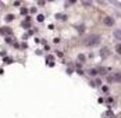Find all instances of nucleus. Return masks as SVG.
I'll use <instances>...</instances> for the list:
<instances>
[{
  "label": "nucleus",
  "mask_w": 121,
  "mask_h": 118,
  "mask_svg": "<svg viewBox=\"0 0 121 118\" xmlns=\"http://www.w3.org/2000/svg\"><path fill=\"white\" fill-rule=\"evenodd\" d=\"M99 43H100V36L95 35V34L88 35L84 39V45L85 46H96V45H99Z\"/></svg>",
  "instance_id": "obj_1"
},
{
  "label": "nucleus",
  "mask_w": 121,
  "mask_h": 118,
  "mask_svg": "<svg viewBox=\"0 0 121 118\" xmlns=\"http://www.w3.org/2000/svg\"><path fill=\"white\" fill-rule=\"evenodd\" d=\"M43 20H45V17H43L42 14H39V15H38V21H39V22H42Z\"/></svg>",
  "instance_id": "obj_11"
},
{
  "label": "nucleus",
  "mask_w": 121,
  "mask_h": 118,
  "mask_svg": "<svg viewBox=\"0 0 121 118\" xmlns=\"http://www.w3.org/2000/svg\"><path fill=\"white\" fill-rule=\"evenodd\" d=\"M100 53H102V57H106V56H109V49L107 47H103Z\"/></svg>",
  "instance_id": "obj_5"
},
{
  "label": "nucleus",
  "mask_w": 121,
  "mask_h": 118,
  "mask_svg": "<svg viewBox=\"0 0 121 118\" xmlns=\"http://www.w3.org/2000/svg\"><path fill=\"white\" fill-rule=\"evenodd\" d=\"M13 20H14V15H13V14L6 15V21H7V22H10V21H13Z\"/></svg>",
  "instance_id": "obj_8"
},
{
  "label": "nucleus",
  "mask_w": 121,
  "mask_h": 118,
  "mask_svg": "<svg viewBox=\"0 0 121 118\" xmlns=\"http://www.w3.org/2000/svg\"><path fill=\"white\" fill-rule=\"evenodd\" d=\"M48 65L49 67H53V65H54V64H53V57H52V56L48 57Z\"/></svg>",
  "instance_id": "obj_7"
},
{
  "label": "nucleus",
  "mask_w": 121,
  "mask_h": 118,
  "mask_svg": "<svg viewBox=\"0 0 121 118\" xmlns=\"http://www.w3.org/2000/svg\"><path fill=\"white\" fill-rule=\"evenodd\" d=\"M4 61H6V63H11L13 60H11V59H9V57H6V59H4Z\"/></svg>",
  "instance_id": "obj_15"
},
{
  "label": "nucleus",
  "mask_w": 121,
  "mask_h": 118,
  "mask_svg": "<svg viewBox=\"0 0 121 118\" xmlns=\"http://www.w3.org/2000/svg\"><path fill=\"white\" fill-rule=\"evenodd\" d=\"M56 17H57V18H61L63 21H64V20H67V15H63V14H57Z\"/></svg>",
  "instance_id": "obj_10"
},
{
  "label": "nucleus",
  "mask_w": 121,
  "mask_h": 118,
  "mask_svg": "<svg viewBox=\"0 0 121 118\" xmlns=\"http://www.w3.org/2000/svg\"><path fill=\"white\" fill-rule=\"evenodd\" d=\"M26 13H28V10H26L25 7H22V8H21V14H26Z\"/></svg>",
  "instance_id": "obj_14"
},
{
  "label": "nucleus",
  "mask_w": 121,
  "mask_h": 118,
  "mask_svg": "<svg viewBox=\"0 0 121 118\" xmlns=\"http://www.w3.org/2000/svg\"><path fill=\"white\" fill-rule=\"evenodd\" d=\"M110 82H121V74H114V75H110L109 76Z\"/></svg>",
  "instance_id": "obj_2"
},
{
  "label": "nucleus",
  "mask_w": 121,
  "mask_h": 118,
  "mask_svg": "<svg viewBox=\"0 0 121 118\" xmlns=\"http://www.w3.org/2000/svg\"><path fill=\"white\" fill-rule=\"evenodd\" d=\"M114 38H117L118 40H121V31H118V29L114 31Z\"/></svg>",
  "instance_id": "obj_6"
},
{
  "label": "nucleus",
  "mask_w": 121,
  "mask_h": 118,
  "mask_svg": "<svg viewBox=\"0 0 121 118\" xmlns=\"http://www.w3.org/2000/svg\"><path fill=\"white\" fill-rule=\"evenodd\" d=\"M104 24H106L107 26H111V25H114V20H113L111 17H106V18H104Z\"/></svg>",
  "instance_id": "obj_3"
},
{
  "label": "nucleus",
  "mask_w": 121,
  "mask_h": 118,
  "mask_svg": "<svg viewBox=\"0 0 121 118\" xmlns=\"http://www.w3.org/2000/svg\"><path fill=\"white\" fill-rule=\"evenodd\" d=\"M116 51H117L118 54H121V43H118V45L116 46Z\"/></svg>",
  "instance_id": "obj_9"
},
{
  "label": "nucleus",
  "mask_w": 121,
  "mask_h": 118,
  "mask_svg": "<svg viewBox=\"0 0 121 118\" xmlns=\"http://www.w3.org/2000/svg\"><path fill=\"white\" fill-rule=\"evenodd\" d=\"M78 60H79V61H84V60H85V56L79 54V56H78Z\"/></svg>",
  "instance_id": "obj_13"
},
{
  "label": "nucleus",
  "mask_w": 121,
  "mask_h": 118,
  "mask_svg": "<svg viewBox=\"0 0 121 118\" xmlns=\"http://www.w3.org/2000/svg\"><path fill=\"white\" fill-rule=\"evenodd\" d=\"M0 34H3V35H10V34H11V29H10V28H1V29H0Z\"/></svg>",
  "instance_id": "obj_4"
},
{
  "label": "nucleus",
  "mask_w": 121,
  "mask_h": 118,
  "mask_svg": "<svg viewBox=\"0 0 121 118\" xmlns=\"http://www.w3.org/2000/svg\"><path fill=\"white\" fill-rule=\"evenodd\" d=\"M29 25H31V22H29V20H28V21H25V22H22V26H25V28H28Z\"/></svg>",
  "instance_id": "obj_12"
}]
</instances>
